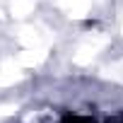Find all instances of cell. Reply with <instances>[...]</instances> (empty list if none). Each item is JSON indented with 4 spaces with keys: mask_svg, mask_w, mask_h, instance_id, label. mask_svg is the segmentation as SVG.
<instances>
[{
    "mask_svg": "<svg viewBox=\"0 0 123 123\" xmlns=\"http://www.w3.org/2000/svg\"><path fill=\"white\" fill-rule=\"evenodd\" d=\"M60 123H97L92 116H77V113H65Z\"/></svg>",
    "mask_w": 123,
    "mask_h": 123,
    "instance_id": "obj_1",
    "label": "cell"
}]
</instances>
